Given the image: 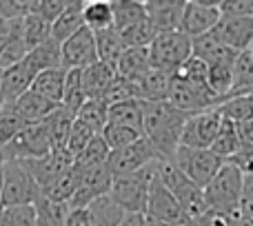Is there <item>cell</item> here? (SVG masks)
I'll use <instances>...</instances> for the list:
<instances>
[{
  "label": "cell",
  "mask_w": 253,
  "mask_h": 226,
  "mask_svg": "<svg viewBox=\"0 0 253 226\" xmlns=\"http://www.w3.org/2000/svg\"><path fill=\"white\" fill-rule=\"evenodd\" d=\"M189 113L175 109L167 100L162 102H144L142 107V135L160 151L165 160H171L180 147L184 122Z\"/></svg>",
  "instance_id": "cell-1"
},
{
  "label": "cell",
  "mask_w": 253,
  "mask_h": 226,
  "mask_svg": "<svg viewBox=\"0 0 253 226\" xmlns=\"http://www.w3.org/2000/svg\"><path fill=\"white\" fill-rule=\"evenodd\" d=\"M156 178L173 193V197L178 200L180 209H182L184 222L187 226H193L202 215L209 211L205 200V191L200 187L191 182L178 166L173 164L171 160H160L156 164Z\"/></svg>",
  "instance_id": "cell-2"
},
{
  "label": "cell",
  "mask_w": 253,
  "mask_h": 226,
  "mask_svg": "<svg viewBox=\"0 0 253 226\" xmlns=\"http://www.w3.org/2000/svg\"><path fill=\"white\" fill-rule=\"evenodd\" d=\"M242 193H245V175L227 160L220 173L205 187V200L211 211L238 215L242 206Z\"/></svg>",
  "instance_id": "cell-3"
},
{
  "label": "cell",
  "mask_w": 253,
  "mask_h": 226,
  "mask_svg": "<svg viewBox=\"0 0 253 226\" xmlns=\"http://www.w3.org/2000/svg\"><path fill=\"white\" fill-rule=\"evenodd\" d=\"M156 164L147 166L144 171H138V173L114 178L109 195H111V200L118 202L129 215H144V211H147L149 188H151V182H153V178H156Z\"/></svg>",
  "instance_id": "cell-4"
},
{
  "label": "cell",
  "mask_w": 253,
  "mask_h": 226,
  "mask_svg": "<svg viewBox=\"0 0 253 226\" xmlns=\"http://www.w3.org/2000/svg\"><path fill=\"white\" fill-rule=\"evenodd\" d=\"M175 166L191 180L196 187L205 191V187L220 173L224 162L220 155H215L211 149H189V147H178L175 155L171 157Z\"/></svg>",
  "instance_id": "cell-5"
},
{
  "label": "cell",
  "mask_w": 253,
  "mask_h": 226,
  "mask_svg": "<svg viewBox=\"0 0 253 226\" xmlns=\"http://www.w3.org/2000/svg\"><path fill=\"white\" fill-rule=\"evenodd\" d=\"M191 58V38L182 31H169V34H158L153 44L149 47V60L151 69L165 71L173 75L184 62Z\"/></svg>",
  "instance_id": "cell-6"
},
{
  "label": "cell",
  "mask_w": 253,
  "mask_h": 226,
  "mask_svg": "<svg viewBox=\"0 0 253 226\" xmlns=\"http://www.w3.org/2000/svg\"><path fill=\"white\" fill-rule=\"evenodd\" d=\"M40 195H42V191L34 182L27 166L18 160H4L2 209L4 206H18V204H34Z\"/></svg>",
  "instance_id": "cell-7"
},
{
  "label": "cell",
  "mask_w": 253,
  "mask_h": 226,
  "mask_svg": "<svg viewBox=\"0 0 253 226\" xmlns=\"http://www.w3.org/2000/svg\"><path fill=\"white\" fill-rule=\"evenodd\" d=\"M51 149L53 144L44 122H34V124H25V129L4 147V151L0 155L4 160L27 162V160H38V157L47 155Z\"/></svg>",
  "instance_id": "cell-8"
},
{
  "label": "cell",
  "mask_w": 253,
  "mask_h": 226,
  "mask_svg": "<svg viewBox=\"0 0 253 226\" xmlns=\"http://www.w3.org/2000/svg\"><path fill=\"white\" fill-rule=\"evenodd\" d=\"M160 160H165L160 155V151L147 138H140L138 142L129 144V147L111 151L109 160H107V169L111 171L114 178H120V175H131L138 173V171H144L147 166L156 164Z\"/></svg>",
  "instance_id": "cell-9"
},
{
  "label": "cell",
  "mask_w": 253,
  "mask_h": 226,
  "mask_svg": "<svg viewBox=\"0 0 253 226\" xmlns=\"http://www.w3.org/2000/svg\"><path fill=\"white\" fill-rule=\"evenodd\" d=\"M220 2L222 0H187L180 31L184 36H189L191 40L211 34L215 29V25L220 22V18H222Z\"/></svg>",
  "instance_id": "cell-10"
},
{
  "label": "cell",
  "mask_w": 253,
  "mask_h": 226,
  "mask_svg": "<svg viewBox=\"0 0 253 226\" xmlns=\"http://www.w3.org/2000/svg\"><path fill=\"white\" fill-rule=\"evenodd\" d=\"M222 124V115L218 109H209L189 115V120L184 122L182 138H180V147L189 149H211L215 135Z\"/></svg>",
  "instance_id": "cell-11"
},
{
  "label": "cell",
  "mask_w": 253,
  "mask_h": 226,
  "mask_svg": "<svg viewBox=\"0 0 253 226\" xmlns=\"http://www.w3.org/2000/svg\"><path fill=\"white\" fill-rule=\"evenodd\" d=\"M98 62V47H96V34L87 27L76 31L69 40L62 42V69H87V67Z\"/></svg>",
  "instance_id": "cell-12"
},
{
  "label": "cell",
  "mask_w": 253,
  "mask_h": 226,
  "mask_svg": "<svg viewBox=\"0 0 253 226\" xmlns=\"http://www.w3.org/2000/svg\"><path fill=\"white\" fill-rule=\"evenodd\" d=\"M27 171L31 173L34 182L40 187V191H47L67 169L74 166V155L67 149H51L47 155L38 157V160H27L22 162Z\"/></svg>",
  "instance_id": "cell-13"
},
{
  "label": "cell",
  "mask_w": 253,
  "mask_h": 226,
  "mask_svg": "<svg viewBox=\"0 0 253 226\" xmlns=\"http://www.w3.org/2000/svg\"><path fill=\"white\" fill-rule=\"evenodd\" d=\"M169 105H173L175 109L189 113V115H196V113L209 111V109H218V102L213 96L205 93L202 89L193 87L191 82H187L184 78L173 74L171 78V87H169V98H167Z\"/></svg>",
  "instance_id": "cell-14"
},
{
  "label": "cell",
  "mask_w": 253,
  "mask_h": 226,
  "mask_svg": "<svg viewBox=\"0 0 253 226\" xmlns=\"http://www.w3.org/2000/svg\"><path fill=\"white\" fill-rule=\"evenodd\" d=\"M144 218L151 220V222H167V224H182V226H187L178 200H175L173 193H171L158 178H153L151 188H149V200H147V211H144Z\"/></svg>",
  "instance_id": "cell-15"
},
{
  "label": "cell",
  "mask_w": 253,
  "mask_h": 226,
  "mask_svg": "<svg viewBox=\"0 0 253 226\" xmlns=\"http://www.w3.org/2000/svg\"><path fill=\"white\" fill-rule=\"evenodd\" d=\"M184 4H187V0H144L147 20L151 22L158 34L180 31Z\"/></svg>",
  "instance_id": "cell-16"
},
{
  "label": "cell",
  "mask_w": 253,
  "mask_h": 226,
  "mask_svg": "<svg viewBox=\"0 0 253 226\" xmlns=\"http://www.w3.org/2000/svg\"><path fill=\"white\" fill-rule=\"evenodd\" d=\"M211 34H213L222 44H227L229 49L242 53V51H247L253 42V18L222 16Z\"/></svg>",
  "instance_id": "cell-17"
},
{
  "label": "cell",
  "mask_w": 253,
  "mask_h": 226,
  "mask_svg": "<svg viewBox=\"0 0 253 226\" xmlns=\"http://www.w3.org/2000/svg\"><path fill=\"white\" fill-rule=\"evenodd\" d=\"M36 75L31 74V69L27 67V62L22 60L20 65L9 67L2 71V78H0V98H2V107H13L16 100L27 93L34 84Z\"/></svg>",
  "instance_id": "cell-18"
},
{
  "label": "cell",
  "mask_w": 253,
  "mask_h": 226,
  "mask_svg": "<svg viewBox=\"0 0 253 226\" xmlns=\"http://www.w3.org/2000/svg\"><path fill=\"white\" fill-rule=\"evenodd\" d=\"M191 56L202 60L207 67H211V65H222V62H236L240 53L229 49L227 44H222L213 34H207L191 40Z\"/></svg>",
  "instance_id": "cell-19"
},
{
  "label": "cell",
  "mask_w": 253,
  "mask_h": 226,
  "mask_svg": "<svg viewBox=\"0 0 253 226\" xmlns=\"http://www.w3.org/2000/svg\"><path fill=\"white\" fill-rule=\"evenodd\" d=\"M116 67L98 60L96 65L83 69V89L87 100H102L105 93L109 91L111 82L116 80Z\"/></svg>",
  "instance_id": "cell-20"
},
{
  "label": "cell",
  "mask_w": 253,
  "mask_h": 226,
  "mask_svg": "<svg viewBox=\"0 0 253 226\" xmlns=\"http://www.w3.org/2000/svg\"><path fill=\"white\" fill-rule=\"evenodd\" d=\"M149 69H151L149 49H125L120 60L116 62V74L133 84L142 82L144 75L149 74Z\"/></svg>",
  "instance_id": "cell-21"
},
{
  "label": "cell",
  "mask_w": 253,
  "mask_h": 226,
  "mask_svg": "<svg viewBox=\"0 0 253 226\" xmlns=\"http://www.w3.org/2000/svg\"><path fill=\"white\" fill-rule=\"evenodd\" d=\"M25 62L34 75L42 74V71H49V69H58V67H62V44L58 42V40L49 38L47 42L31 49V51L27 53Z\"/></svg>",
  "instance_id": "cell-22"
},
{
  "label": "cell",
  "mask_w": 253,
  "mask_h": 226,
  "mask_svg": "<svg viewBox=\"0 0 253 226\" xmlns=\"http://www.w3.org/2000/svg\"><path fill=\"white\" fill-rule=\"evenodd\" d=\"M58 107H60V105L47 100V98H42L40 93H36V91H31V89H29V91L22 93V96L16 100L13 109L20 113V117L27 122V124H34V122L47 120V117L51 115Z\"/></svg>",
  "instance_id": "cell-23"
},
{
  "label": "cell",
  "mask_w": 253,
  "mask_h": 226,
  "mask_svg": "<svg viewBox=\"0 0 253 226\" xmlns=\"http://www.w3.org/2000/svg\"><path fill=\"white\" fill-rule=\"evenodd\" d=\"M87 211L91 215L93 226H123L125 218L129 215L118 202L111 200V195H102L93 200L87 206Z\"/></svg>",
  "instance_id": "cell-24"
},
{
  "label": "cell",
  "mask_w": 253,
  "mask_h": 226,
  "mask_svg": "<svg viewBox=\"0 0 253 226\" xmlns=\"http://www.w3.org/2000/svg\"><path fill=\"white\" fill-rule=\"evenodd\" d=\"M27 53H29V49H27L25 38H22L20 20H16V22H11V29H9L7 40H4V44L0 47V71L20 65V62L27 58Z\"/></svg>",
  "instance_id": "cell-25"
},
{
  "label": "cell",
  "mask_w": 253,
  "mask_h": 226,
  "mask_svg": "<svg viewBox=\"0 0 253 226\" xmlns=\"http://www.w3.org/2000/svg\"><path fill=\"white\" fill-rule=\"evenodd\" d=\"M83 0H69V7L62 11V16L58 18L51 25V38L58 40V42H65L69 40L76 31H80L84 27L83 22Z\"/></svg>",
  "instance_id": "cell-26"
},
{
  "label": "cell",
  "mask_w": 253,
  "mask_h": 226,
  "mask_svg": "<svg viewBox=\"0 0 253 226\" xmlns=\"http://www.w3.org/2000/svg\"><path fill=\"white\" fill-rule=\"evenodd\" d=\"M65 80H67V69L58 67V69H49L42 71L34 78V84H31V91L40 93L42 98L60 105L62 102V93H65Z\"/></svg>",
  "instance_id": "cell-27"
},
{
  "label": "cell",
  "mask_w": 253,
  "mask_h": 226,
  "mask_svg": "<svg viewBox=\"0 0 253 226\" xmlns=\"http://www.w3.org/2000/svg\"><path fill=\"white\" fill-rule=\"evenodd\" d=\"M83 22L93 34L111 29V27H114L111 0H87V2L83 4Z\"/></svg>",
  "instance_id": "cell-28"
},
{
  "label": "cell",
  "mask_w": 253,
  "mask_h": 226,
  "mask_svg": "<svg viewBox=\"0 0 253 226\" xmlns=\"http://www.w3.org/2000/svg\"><path fill=\"white\" fill-rule=\"evenodd\" d=\"M111 11H114L116 31H125L138 22L147 20L144 2H140V0H111Z\"/></svg>",
  "instance_id": "cell-29"
},
{
  "label": "cell",
  "mask_w": 253,
  "mask_h": 226,
  "mask_svg": "<svg viewBox=\"0 0 253 226\" xmlns=\"http://www.w3.org/2000/svg\"><path fill=\"white\" fill-rule=\"evenodd\" d=\"M142 107L144 100H126L109 107V122L107 124L129 126V129L142 133Z\"/></svg>",
  "instance_id": "cell-30"
},
{
  "label": "cell",
  "mask_w": 253,
  "mask_h": 226,
  "mask_svg": "<svg viewBox=\"0 0 253 226\" xmlns=\"http://www.w3.org/2000/svg\"><path fill=\"white\" fill-rule=\"evenodd\" d=\"M240 149H242V142H240V133H238V124L222 117V124H220V131L215 135L213 144H211V151L215 155H220L222 160H231Z\"/></svg>",
  "instance_id": "cell-31"
},
{
  "label": "cell",
  "mask_w": 253,
  "mask_h": 226,
  "mask_svg": "<svg viewBox=\"0 0 253 226\" xmlns=\"http://www.w3.org/2000/svg\"><path fill=\"white\" fill-rule=\"evenodd\" d=\"M74 120H76L74 113H69L67 109H62V107H58L47 120H42L44 126H47V131H49V138H51L53 149H67Z\"/></svg>",
  "instance_id": "cell-32"
},
{
  "label": "cell",
  "mask_w": 253,
  "mask_h": 226,
  "mask_svg": "<svg viewBox=\"0 0 253 226\" xmlns=\"http://www.w3.org/2000/svg\"><path fill=\"white\" fill-rule=\"evenodd\" d=\"M253 93V56L247 51H242L236 60L233 67V87L229 91V98H238V96H251Z\"/></svg>",
  "instance_id": "cell-33"
},
{
  "label": "cell",
  "mask_w": 253,
  "mask_h": 226,
  "mask_svg": "<svg viewBox=\"0 0 253 226\" xmlns=\"http://www.w3.org/2000/svg\"><path fill=\"white\" fill-rule=\"evenodd\" d=\"M78 187H80V169L74 164L71 169H67L47 191H42V195L53 202H65L67 204V202H71V197L76 195Z\"/></svg>",
  "instance_id": "cell-34"
},
{
  "label": "cell",
  "mask_w": 253,
  "mask_h": 226,
  "mask_svg": "<svg viewBox=\"0 0 253 226\" xmlns=\"http://www.w3.org/2000/svg\"><path fill=\"white\" fill-rule=\"evenodd\" d=\"M20 27H22V38H25V44L29 51L51 38V22H47L44 18H40L34 11L22 18Z\"/></svg>",
  "instance_id": "cell-35"
},
{
  "label": "cell",
  "mask_w": 253,
  "mask_h": 226,
  "mask_svg": "<svg viewBox=\"0 0 253 226\" xmlns=\"http://www.w3.org/2000/svg\"><path fill=\"white\" fill-rule=\"evenodd\" d=\"M171 74L158 69H149V74L144 75V80L140 82L142 89V100L144 102H162L169 98V87H171Z\"/></svg>",
  "instance_id": "cell-36"
},
{
  "label": "cell",
  "mask_w": 253,
  "mask_h": 226,
  "mask_svg": "<svg viewBox=\"0 0 253 226\" xmlns=\"http://www.w3.org/2000/svg\"><path fill=\"white\" fill-rule=\"evenodd\" d=\"M84 102H87V96H84V89H83V71L80 69L67 71L65 93H62L60 107L69 113H74V115H78V111L83 109Z\"/></svg>",
  "instance_id": "cell-37"
},
{
  "label": "cell",
  "mask_w": 253,
  "mask_h": 226,
  "mask_svg": "<svg viewBox=\"0 0 253 226\" xmlns=\"http://www.w3.org/2000/svg\"><path fill=\"white\" fill-rule=\"evenodd\" d=\"M111 155V149L109 144L105 142V138L100 135H93V140L74 157V164L80 166V169H93V166H102L107 164Z\"/></svg>",
  "instance_id": "cell-38"
},
{
  "label": "cell",
  "mask_w": 253,
  "mask_h": 226,
  "mask_svg": "<svg viewBox=\"0 0 253 226\" xmlns=\"http://www.w3.org/2000/svg\"><path fill=\"white\" fill-rule=\"evenodd\" d=\"M96 47H98V60L107 62V65H114V67L125 51L123 38H120V34L114 29V27H111V29H105V31H98Z\"/></svg>",
  "instance_id": "cell-39"
},
{
  "label": "cell",
  "mask_w": 253,
  "mask_h": 226,
  "mask_svg": "<svg viewBox=\"0 0 253 226\" xmlns=\"http://www.w3.org/2000/svg\"><path fill=\"white\" fill-rule=\"evenodd\" d=\"M76 117L83 124H87L96 135H100L105 131L107 122H109V105L105 100H87Z\"/></svg>",
  "instance_id": "cell-40"
},
{
  "label": "cell",
  "mask_w": 253,
  "mask_h": 226,
  "mask_svg": "<svg viewBox=\"0 0 253 226\" xmlns=\"http://www.w3.org/2000/svg\"><path fill=\"white\" fill-rule=\"evenodd\" d=\"M123 38L125 49H149L153 44V40L158 38V31L153 29V25L149 20H142L138 25L129 27L125 31H118Z\"/></svg>",
  "instance_id": "cell-41"
},
{
  "label": "cell",
  "mask_w": 253,
  "mask_h": 226,
  "mask_svg": "<svg viewBox=\"0 0 253 226\" xmlns=\"http://www.w3.org/2000/svg\"><path fill=\"white\" fill-rule=\"evenodd\" d=\"M36 211H38V218L42 222H47L49 226H67V218H69L71 209L65 202H53L49 197L40 195L38 200L34 202Z\"/></svg>",
  "instance_id": "cell-42"
},
{
  "label": "cell",
  "mask_w": 253,
  "mask_h": 226,
  "mask_svg": "<svg viewBox=\"0 0 253 226\" xmlns=\"http://www.w3.org/2000/svg\"><path fill=\"white\" fill-rule=\"evenodd\" d=\"M220 115L227 120L242 124V122H251L253 120V93L251 96H238V98H229L222 105L218 107Z\"/></svg>",
  "instance_id": "cell-43"
},
{
  "label": "cell",
  "mask_w": 253,
  "mask_h": 226,
  "mask_svg": "<svg viewBox=\"0 0 253 226\" xmlns=\"http://www.w3.org/2000/svg\"><path fill=\"white\" fill-rule=\"evenodd\" d=\"M38 224V211L34 204L4 206L0 213V226H36Z\"/></svg>",
  "instance_id": "cell-44"
},
{
  "label": "cell",
  "mask_w": 253,
  "mask_h": 226,
  "mask_svg": "<svg viewBox=\"0 0 253 226\" xmlns=\"http://www.w3.org/2000/svg\"><path fill=\"white\" fill-rule=\"evenodd\" d=\"M25 124L27 122L22 120L20 113L13 109V107H2V109H0V153H2L4 147L25 129Z\"/></svg>",
  "instance_id": "cell-45"
},
{
  "label": "cell",
  "mask_w": 253,
  "mask_h": 226,
  "mask_svg": "<svg viewBox=\"0 0 253 226\" xmlns=\"http://www.w3.org/2000/svg\"><path fill=\"white\" fill-rule=\"evenodd\" d=\"M102 138L109 144L111 151H118V149H125L129 144L138 142L140 138H144L140 131H133L129 126H116V124H107L105 131H102Z\"/></svg>",
  "instance_id": "cell-46"
},
{
  "label": "cell",
  "mask_w": 253,
  "mask_h": 226,
  "mask_svg": "<svg viewBox=\"0 0 253 226\" xmlns=\"http://www.w3.org/2000/svg\"><path fill=\"white\" fill-rule=\"evenodd\" d=\"M93 135H96V133H93V131L89 129L87 124H83V122L76 117L74 126H71V133H69V142H67V151H69L71 155L76 157L84 147H87L89 142H91Z\"/></svg>",
  "instance_id": "cell-47"
},
{
  "label": "cell",
  "mask_w": 253,
  "mask_h": 226,
  "mask_svg": "<svg viewBox=\"0 0 253 226\" xmlns=\"http://www.w3.org/2000/svg\"><path fill=\"white\" fill-rule=\"evenodd\" d=\"M67 7H69V0H31V11L51 25L62 16Z\"/></svg>",
  "instance_id": "cell-48"
},
{
  "label": "cell",
  "mask_w": 253,
  "mask_h": 226,
  "mask_svg": "<svg viewBox=\"0 0 253 226\" xmlns=\"http://www.w3.org/2000/svg\"><path fill=\"white\" fill-rule=\"evenodd\" d=\"M31 13V0H0V18L7 22H16Z\"/></svg>",
  "instance_id": "cell-49"
},
{
  "label": "cell",
  "mask_w": 253,
  "mask_h": 226,
  "mask_svg": "<svg viewBox=\"0 0 253 226\" xmlns=\"http://www.w3.org/2000/svg\"><path fill=\"white\" fill-rule=\"evenodd\" d=\"M240 222H242L240 213L231 215V213H220V211L209 209L193 226H240Z\"/></svg>",
  "instance_id": "cell-50"
},
{
  "label": "cell",
  "mask_w": 253,
  "mask_h": 226,
  "mask_svg": "<svg viewBox=\"0 0 253 226\" xmlns=\"http://www.w3.org/2000/svg\"><path fill=\"white\" fill-rule=\"evenodd\" d=\"M220 13L229 18H253V0H222Z\"/></svg>",
  "instance_id": "cell-51"
},
{
  "label": "cell",
  "mask_w": 253,
  "mask_h": 226,
  "mask_svg": "<svg viewBox=\"0 0 253 226\" xmlns=\"http://www.w3.org/2000/svg\"><path fill=\"white\" fill-rule=\"evenodd\" d=\"M67 226H93L89 211L87 209H71L69 218H67Z\"/></svg>",
  "instance_id": "cell-52"
},
{
  "label": "cell",
  "mask_w": 253,
  "mask_h": 226,
  "mask_svg": "<svg viewBox=\"0 0 253 226\" xmlns=\"http://www.w3.org/2000/svg\"><path fill=\"white\" fill-rule=\"evenodd\" d=\"M123 226H147V218L144 215H126Z\"/></svg>",
  "instance_id": "cell-53"
},
{
  "label": "cell",
  "mask_w": 253,
  "mask_h": 226,
  "mask_svg": "<svg viewBox=\"0 0 253 226\" xmlns=\"http://www.w3.org/2000/svg\"><path fill=\"white\" fill-rule=\"evenodd\" d=\"M9 29H11V22H7V20H2V18H0V47H2L4 40H7Z\"/></svg>",
  "instance_id": "cell-54"
},
{
  "label": "cell",
  "mask_w": 253,
  "mask_h": 226,
  "mask_svg": "<svg viewBox=\"0 0 253 226\" xmlns=\"http://www.w3.org/2000/svg\"><path fill=\"white\" fill-rule=\"evenodd\" d=\"M2 180H4V160L0 155V211H2Z\"/></svg>",
  "instance_id": "cell-55"
},
{
  "label": "cell",
  "mask_w": 253,
  "mask_h": 226,
  "mask_svg": "<svg viewBox=\"0 0 253 226\" xmlns=\"http://www.w3.org/2000/svg\"><path fill=\"white\" fill-rule=\"evenodd\" d=\"M147 226H182V224H167V222H151V220H147Z\"/></svg>",
  "instance_id": "cell-56"
},
{
  "label": "cell",
  "mask_w": 253,
  "mask_h": 226,
  "mask_svg": "<svg viewBox=\"0 0 253 226\" xmlns=\"http://www.w3.org/2000/svg\"><path fill=\"white\" fill-rule=\"evenodd\" d=\"M36 226H49V224H47V222H42V220L38 218V224H36Z\"/></svg>",
  "instance_id": "cell-57"
},
{
  "label": "cell",
  "mask_w": 253,
  "mask_h": 226,
  "mask_svg": "<svg viewBox=\"0 0 253 226\" xmlns=\"http://www.w3.org/2000/svg\"><path fill=\"white\" fill-rule=\"evenodd\" d=\"M0 78H2V71H0ZM0 109H2V98H0Z\"/></svg>",
  "instance_id": "cell-58"
},
{
  "label": "cell",
  "mask_w": 253,
  "mask_h": 226,
  "mask_svg": "<svg viewBox=\"0 0 253 226\" xmlns=\"http://www.w3.org/2000/svg\"><path fill=\"white\" fill-rule=\"evenodd\" d=\"M249 53H251V56H253V42H251V47H249Z\"/></svg>",
  "instance_id": "cell-59"
}]
</instances>
